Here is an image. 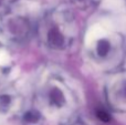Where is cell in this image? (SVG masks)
<instances>
[{"label":"cell","instance_id":"obj_2","mask_svg":"<svg viewBox=\"0 0 126 125\" xmlns=\"http://www.w3.org/2000/svg\"><path fill=\"white\" fill-rule=\"evenodd\" d=\"M47 43L50 48L63 49L67 44V37L64 32H62L59 26H51L46 33Z\"/></svg>","mask_w":126,"mask_h":125},{"label":"cell","instance_id":"obj_8","mask_svg":"<svg viewBox=\"0 0 126 125\" xmlns=\"http://www.w3.org/2000/svg\"><path fill=\"white\" fill-rule=\"evenodd\" d=\"M76 1H80V2H85V1H89V0H76Z\"/></svg>","mask_w":126,"mask_h":125},{"label":"cell","instance_id":"obj_7","mask_svg":"<svg viewBox=\"0 0 126 125\" xmlns=\"http://www.w3.org/2000/svg\"><path fill=\"white\" fill-rule=\"evenodd\" d=\"M97 116L100 120H102V121H109L110 117L107 116V113H105L104 111H100V112H97Z\"/></svg>","mask_w":126,"mask_h":125},{"label":"cell","instance_id":"obj_6","mask_svg":"<svg viewBox=\"0 0 126 125\" xmlns=\"http://www.w3.org/2000/svg\"><path fill=\"white\" fill-rule=\"evenodd\" d=\"M118 97H121L122 101H126V81L122 82L120 85V92L117 94Z\"/></svg>","mask_w":126,"mask_h":125},{"label":"cell","instance_id":"obj_5","mask_svg":"<svg viewBox=\"0 0 126 125\" xmlns=\"http://www.w3.org/2000/svg\"><path fill=\"white\" fill-rule=\"evenodd\" d=\"M11 105H12V95L8 93L0 94V112H8L11 109Z\"/></svg>","mask_w":126,"mask_h":125},{"label":"cell","instance_id":"obj_1","mask_svg":"<svg viewBox=\"0 0 126 125\" xmlns=\"http://www.w3.org/2000/svg\"><path fill=\"white\" fill-rule=\"evenodd\" d=\"M1 29L3 34L12 41H22L28 37L30 24L28 20L20 16H8L2 20Z\"/></svg>","mask_w":126,"mask_h":125},{"label":"cell","instance_id":"obj_3","mask_svg":"<svg viewBox=\"0 0 126 125\" xmlns=\"http://www.w3.org/2000/svg\"><path fill=\"white\" fill-rule=\"evenodd\" d=\"M47 101L50 106L53 108H62L66 103V99H65L64 92L58 86H51L48 91H47Z\"/></svg>","mask_w":126,"mask_h":125},{"label":"cell","instance_id":"obj_4","mask_svg":"<svg viewBox=\"0 0 126 125\" xmlns=\"http://www.w3.org/2000/svg\"><path fill=\"white\" fill-rule=\"evenodd\" d=\"M95 54L97 55L100 59H104L110 55L112 51V43L107 38H102L97 41L95 44Z\"/></svg>","mask_w":126,"mask_h":125}]
</instances>
